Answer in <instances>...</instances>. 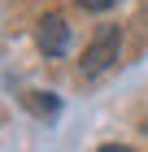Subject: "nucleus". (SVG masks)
<instances>
[{
  "instance_id": "f257e3e1",
  "label": "nucleus",
  "mask_w": 148,
  "mask_h": 152,
  "mask_svg": "<svg viewBox=\"0 0 148 152\" xmlns=\"http://www.w3.org/2000/svg\"><path fill=\"white\" fill-rule=\"evenodd\" d=\"M118 52H122V35H118V26H100V35L91 39V48L83 52V61H79V74H83V78L105 74V70L118 61Z\"/></svg>"
},
{
  "instance_id": "f03ea898",
  "label": "nucleus",
  "mask_w": 148,
  "mask_h": 152,
  "mask_svg": "<svg viewBox=\"0 0 148 152\" xmlns=\"http://www.w3.org/2000/svg\"><path fill=\"white\" fill-rule=\"evenodd\" d=\"M35 44L44 48L48 57H61L70 48V26L61 13H48V18H39V26H35Z\"/></svg>"
},
{
  "instance_id": "7ed1b4c3",
  "label": "nucleus",
  "mask_w": 148,
  "mask_h": 152,
  "mask_svg": "<svg viewBox=\"0 0 148 152\" xmlns=\"http://www.w3.org/2000/svg\"><path fill=\"white\" fill-rule=\"evenodd\" d=\"M22 100H26V109L39 113V117H57V113H61V100H57L52 91H26Z\"/></svg>"
},
{
  "instance_id": "20e7f679",
  "label": "nucleus",
  "mask_w": 148,
  "mask_h": 152,
  "mask_svg": "<svg viewBox=\"0 0 148 152\" xmlns=\"http://www.w3.org/2000/svg\"><path fill=\"white\" fill-rule=\"evenodd\" d=\"M79 4H83V9H91V13H105L113 0H79Z\"/></svg>"
},
{
  "instance_id": "39448f33",
  "label": "nucleus",
  "mask_w": 148,
  "mask_h": 152,
  "mask_svg": "<svg viewBox=\"0 0 148 152\" xmlns=\"http://www.w3.org/2000/svg\"><path fill=\"white\" fill-rule=\"evenodd\" d=\"M100 152H135V148H126V143H105Z\"/></svg>"
}]
</instances>
